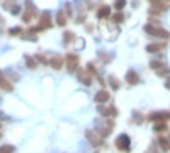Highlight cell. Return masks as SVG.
Returning a JSON list of instances; mask_svg holds the SVG:
<instances>
[{
    "instance_id": "4fadbf2b",
    "label": "cell",
    "mask_w": 170,
    "mask_h": 153,
    "mask_svg": "<svg viewBox=\"0 0 170 153\" xmlns=\"http://www.w3.org/2000/svg\"><path fill=\"white\" fill-rule=\"evenodd\" d=\"M49 65H51L53 70H61V67H63V60H61V56H53L51 60H49Z\"/></svg>"
},
{
    "instance_id": "4316f807",
    "label": "cell",
    "mask_w": 170,
    "mask_h": 153,
    "mask_svg": "<svg viewBox=\"0 0 170 153\" xmlns=\"http://www.w3.org/2000/svg\"><path fill=\"white\" fill-rule=\"evenodd\" d=\"M126 7V0H116L114 2V9L116 10H121V9H124Z\"/></svg>"
},
{
    "instance_id": "4dcf8cb0",
    "label": "cell",
    "mask_w": 170,
    "mask_h": 153,
    "mask_svg": "<svg viewBox=\"0 0 170 153\" xmlns=\"http://www.w3.org/2000/svg\"><path fill=\"white\" fill-rule=\"evenodd\" d=\"M36 60H38L39 63H43V65H49V61L46 60V58L43 56V54H36Z\"/></svg>"
},
{
    "instance_id": "74e56055",
    "label": "cell",
    "mask_w": 170,
    "mask_h": 153,
    "mask_svg": "<svg viewBox=\"0 0 170 153\" xmlns=\"http://www.w3.org/2000/svg\"><path fill=\"white\" fill-rule=\"evenodd\" d=\"M85 29H87V31H89V32H92L94 26H92V24H87V26H85Z\"/></svg>"
},
{
    "instance_id": "484cf974",
    "label": "cell",
    "mask_w": 170,
    "mask_h": 153,
    "mask_svg": "<svg viewBox=\"0 0 170 153\" xmlns=\"http://www.w3.org/2000/svg\"><path fill=\"white\" fill-rule=\"evenodd\" d=\"M133 118H135V123L136 124H143V114H140L138 111H133Z\"/></svg>"
},
{
    "instance_id": "7a4b0ae2",
    "label": "cell",
    "mask_w": 170,
    "mask_h": 153,
    "mask_svg": "<svg viewBox=\"0 0 170 153\" xmlns=\"http://www.w3.org/2000/svg\"><path fill=\"white\" fill-rule=\"evenodd\" d=\"M114 145H116V148H117V150L126 151V150H129V148H131V140H129L128 134H119V136L116 138Z\"/></svg>"
},
{
    "instance_id": "d6a6232c",
    "label": "cell",
    "mask_w": 170,
    "mask_h": 153,
    "mask_svg": "<svg viewBox=\"0 0 170 153\" xmlns=\"http://www.w3.org/2000/svg\"><path fill=\"white\" fill-rule=\"evenodd\" d=\"M75 22H77V24H84L85 22V14H78V17L75 19Z\"/></svg>"
},
{
    "instance_id": "603a6c76",
    "label": "cell",
    "mask_w": 170,
    "mask_h": 153,
    "mask_svg": "<svg viewBox=\"0 0 170 153\" xmlns=\"http://www.w3.org/2000/svg\"><path fill=\"white\" fill-rule=\"evenodd\" d=\"M162 67H165L163 61H158V60H151V61H150V68H151V70H155V72L160 70Z\"/></svg>"
},
{
    "instance_id": "e0dca14e",
    "label": "cell",
    "mask_w": 170,
    "mask_h": 153,
    "mask_svg": "<svg viewBox=\"0 0 170 153\" xmlns=\"http://www.w3.org/2000/svg\"><path fill=\"white\" fill-rule=\"evenodd\" d=\"M167 129H168V126H167V123H165V121H157V123H155V126H153L155 133H163V131H167Z\"/></svg>"
},
{
    "instance_id": "44dd1931",
    "label": "cell",
    "mask_w": 170,
    "mask_h": 153,
    "mask_svg": "<svg viewBox=\"0 0 170 153\" xmlns=\"http://www.w3.org/2000/svg\"><path fill=\"white\" fill-rule=\"evenodd\" d=\"M97 111H99V114L102 116V118H109V116H111V111H109V109H107L104 104H99V105H97Z\"/></svg>"
},
{
    "instance_id": "f1b7e54d",
    "label": "cell",
    "mask_w": 170,
    "mask_h": 153,
    "mask_svg": "<svg viewBox=\"0 0 170 153\" xmlns=\"http://www.w3.org/2000/svg\"><path fill=\"white\" fill-rule=\"evenodd\" d=\"M65 14H67L68 17L73 16V9H71V3H67V5H65Z\"/></svg>"
},
{
    "instance_id": "6da1fadb",
    "label": "cell",
    "mask_w": 170,
    "mask_h": 153,
    "mask_svg": "<svg viewBox=\"0 0 170 153\" xmlns=\"http://www.w3.org/2000/svg\"><path fill=\"white\" fill-rule=\"evenodd\" d=\"M145 32L150 36H155V38H162V39H168L170 38V32L165 31L163 27L160 26H155V24H146L145 26Z\"/></svg>"
},
{
    "instance_id": "f546056e",
    "label": "cell",
    "mask_w": 170,
    "mask_h": 153,
    "mask_svg": "<svg viewBox=\"0 0 170 153\" xmlns=\"http://www.w3.org/2000/svg\"><path fill=\"white\" fill-rule=\"evenodd\" d=\"M109 111H111V116H109V118H117L119 111H117V107H116V105H111Z\"/></svg>"
},
{
    "instance_id": "1f68e13d",
    "label": "cell",
    "mask_w": 170,
    "mask_h": 153,
    "mask_svg": "<svg viewBox=\"0 0 170 153\" xmlns=\"http://www.w3.org/2000/svg\"><path fill=\"white\" fill-rule=\"evenodd\" d=\"M9 34L10 36H17V34H22V32H21V27H12L9 31Z\"/></svg>"
},
{
    "instance_id": "d4e9b609",
    "label": "cell",
    "mask_w": 170,
    "mask_h": 153,
    "mask_svg": "<svg viewBox=\"0 0 170 153\" xmlns=\"http://www.w3.org/2000/svg\"><path fill=\"white\" fill-rule=\"evenodd\" d=\"M155 73H157L158 76H168V75H170V68L167 67V65H165V67H162L160 70L155 72Z\"/></svg>"
},
{
    "instance_id": "8992f818",
    "label": "cell",
    "mask_w": 170,
    "mask_h": 153,
    "mask_svg": "<svg viewBox=\"0 0 170 153\" xmlns=\"http://www.w3.org/2000/svg\"><path fill=\"white\" fill-rule=\"evenodd\" d=\"M113 128H114V123H113V119H109L106 124H97L95 131H97V133H99L102 138H107V136L111 134V131H113Z\"/></svg>"
},
{
    "instance_id": "d6986e66",
    "label": "cell",
    "mask_w": 170,
    "mask_h": 153,
    "mask_svg": "<svg viewBox=\"0 0 170 153\" xmlns=\"http://www.w3.org/2000/svg\"><path fill=\"white\" fill-rule=\"evenodd\" d=\"M158 145H160V148L163 151H168L170 150V141L168 138H158Z\"/></svg>"
},
{
    "instance_id": "83f0119b",
    "label": "cell",
    "mask_w": 170,
    "mask_h": 153,
    "mask_svg": "<svg viewBox=\"0 0 170 153\" xmlns=\"http://www.w3.org/2000/svg\"><path fill=\"white\" fill-rule=\"evenodd\" d=\"M5 151H14V146L12 145H2L0 146V153H5Z\"/></svg>"
},
{
    "instance_id": "b9f144b4",
    "label": "cell",
    "mask_w": 170,
    "mask_h": 153,
    "mask_svg": "<svg viewBox=\"0 0 170 153\" xmlns=\"http://www.w3.org/2000/svg\"><path fill=\"white\" fill-rule=\"evenodd\" d=\"M0 116H2V114H0Z\"/></svg>"
},
{
    "instance_id": "2e32d148",
    "label": "cell",
    "mask_w": 170,
    "mask_h": 153,
    "mask_svg": "<svg viewBox=\"0 0 170 153\" xmlns=\"http://www.w3.org/2000/svg\"><path fill=\"white\" fill-rule=\"evenodd\" d=\"M163 48H165L163 43H160V44H157V43H151V44L146 46V51H148V53H158V51H162Z\"/></svg>"
},
{
    "instance_id": "5bb4252c",
    "label": "cell",
    "mask_w": 170,
    "mask_h": 153,
    "mask_svg": "<svg viewBox=\"0 0 170 153\" xmlns=\"http://www.w3.org/2000/svg\"><path fill=\"white\" fill-rule=\"evenodd\" d=\"M24 60H26V67L29 70H36V67H38V60L32 56H29V54H24Z\"/></svg>"
},
{
    "instance_id": "277c9868",
    "label": "cell",
    "mask_w": 170,
    "mask_h": 153,
    "mask_svg": "<svg viewBox=\"0 0 170 153\" xmlns=\"http://www.w3.org/2000/svg\"><path fill=\"white\" fill-rule=\"evenodd\" d=\"M78 63H80V58H78L77 53H68L67 54V67L70 73H75L78 68Z\"/></svg>"
},
{
    "instance_id": "ab89813d",
    "label": "cell",
    "mask_w": 170,
    "mask_h": 153,
    "mask_svg": "<svg viewBox=\"0 0 170 153\" xmlns=\"http://www.w3.org/2000/svg\"><path fill=\"white\" fill-rule=\"evenodd\" d=\"M167 138H168V141H170V134H168V136H167Z\"/></svg>"
},
{
    "instance_id": "3957f363",
    "label": "cell",
    "mask_w": 170,
    "mask_h": 153,
    "mask_svg": "<svg viewBox=\"0 0 170 153\" xmlns=\"http://www.w3.org/2000/svg\"><path fill=\"white\" fill-rule=\"evenodd\" d=\"M85 136H87V140H89V143L92 145V146H100V145H104V138L100 136L97 131H94V129H89L85 133Z\"/></svg>"
},
{
    "instance_id": "5b68a950",
    "label": "cell",
    "mask_w": 170,
    "mask_h": 153,
    "mask_svg": "<svg viewBox=\"0 0 170 153\" xmlns=\"http://www.w3.org/2000/svg\"><path fill=\"white\" fill-rule=\"evenodd\" d=\"M75 73H77L80 83H84V85H87V87L92 85V72L84 70V68H77V72H75Z\"/></svg>"
},
{
    "instance_id": "9a60e30c",
    "label": "cell",
    "mask_w": 170,
    "mask_h": 153,
    "mask_svg": "<svg viewBox=\"0 0 170 153\" xmlns=\"http://www.w3.org/2000/svg\"><path fill=\"white\" fill-rule=\"evenodd\" d=\"M67 22H68V16H67L65 12H61V10H60V12L56 14V24L61 26V27H65V26H67Z\"/></svg>"
},
{
    "instance_id": "ffe728a7",
    "label": "cell",
    "mask_w": 170,
    "mask_h": 153,
    "mask_svg": "<svg viewBox=\"0 0 170 153\" xmlns=\"http://www.w3.org/2000/svg\"><path fill=\"white\" fill-rule=\"evenodd\" d=\"M107 82H109V85H111V89H113V90H117L119 87H121V83H119V80L116 78L114 75H111L109 78H107Z\"/></svg>"
},
{
    "instance_id": "ac0fdd59",
    "label": "cell",
    "mask_w": 170,
    "mask_h": 153,
    "mask_svg": "<svg viewBox=\"0 0 170 153\" xmlns=\"http://www.w3.org/2000/svg\"><path fill=\"white\" fill-rule=\"evenodd\" d=\"M73 39H75V34L71 31H65L63 32V43H65V44H71Z\"/></svg>"
},
{
    "instance_id": "e575fe53",
    "label": "cell",
    "mask_w": 170,
    "mask_h": 153,
    "mask_svg": "<svg viewBox=\"0 0 170 153\" xmlns=\"http://www.w3.org/2000/svg\"><path fill=\"white\" fill-rule=\"evenodd\" d=\"M10 10H12V14H14V16H17V14L21 12V7H19V5H14Z\"/></svg>"
},
{
    "instance_id": "52a82bcc",
    "label": "cell",
    "mask_w": 170,
    "mask_h": 153,
    "mask_svg": "<svg viewBox=\"0 0 170 153\" xmlns=\"http://www.w3.org/2000/svg\"><path fill=\"white\" fill-rule=\"evenodd\" d=\"M51 26H53V21H51L49 12H43L41 16H39V24H38V27L41 29V31H44V29H49Z\"/></svg>"
},
{
    "instance_id": "f35d334b",
    "label": "cell",
    "mask_w": 170,
    "mask_h": 153,
    "mask_svg": "<svg viewBox=\"0 0 170 153\" xmlns=\"http://www.w3.org/2000/svg\"><path fill=\"white\" fill-rule=\"evenodd\" d=\"M150 22H151V24H155V26H160V21H158V19H151Z\"/></svg>"
},
{
    "instance_id": "30bf717a",
    "label": "cell",
    "mask_w": 170,
    "mask_h": 153,
    "mask_svg": "<svg viewBox=\"0 0 170 153\" xmlns=\"http://www.w3.org/2000/svg\"><path fill=\"white\" fill-rule=\"evenodd\" d=\"M109 99H111V94L107 92V90H99V92L95 94V102L97 104H106Z\"/></svg>"
},
{
    "instance_id": "7c38bea8",
    "label": "cell",
    "mask_w": 170,
    "mask_h": 153,
    "mask_svg": "<svg viewBox=\"0 0 170 153\" xmlns=\"http://www.w3.org/2000/svg\"><path fill=\"white\" fill-rule=\"evenodd\" d=\"M0 87H2L3 90H7V92H12V90H14L12 83H10L9 80H7L5 76H3V73H2V72H0Z\"/></svg>"
},
{
    "instance_id": "d590c367",
    "label": "cell",
    "mask_w": 170,
    "mask_h": 153,
    "mask_svg": "<svg viewBox=\"0 0 170 153\" xmlns=\"http://www.w3.org/2000/svg\"><path fill=\"white\" fill-rule=\"evenodd\" d=\"M26 9H27V10H32V9H36V7L32 5V2H31V0H26Z\"/></svg>"
},
{
    "instance_id": "ba28073f",
    "label": "cell",
    "mask_w": 170,
    "mask_h": 153,
    "mask_svg": "<svg viewBox=\"0 0 170 153\" xmlns=\"http://www.w3.org/2000/svg\"><path fill=\"white\" fill-rule=\"evenodd\" d=\"M148 119H150V121H170V112L167 111V112H151L150 116H148Z\"/></svg>"
},
{
    "instance_id": "9c48e42d",
    "label": "cell",
    "mask_w": 170,
    "mask_h": 153,
    "mask_svg": "<svg viewBox=\"0 0 170 153\" xmlns=\"http://www.w3.org/2000/svg\"><path fill=\"white\" fill-rule=\"evenodd\" d=\"M126 82H128V85H138L140 83L138 73H136L135 70H129L128 73H126Z\"/></svg>"
},
{
    "instance_id": "cb8c5ba5",
    "label": "cell",
    "mask_w": 170,
    "mask_h": 153,
    "mask_svg": "<svg viewBox=\"0 0 170 153\" xmlns=\"http://www.w3.org/2000/svg\"><path fill=\"white\" fill-rule=\"evenodd\" d=\"M111 19H113V22H114V24H119V22H122V21H124V14L117 10L116 14H113V17H111Z\"/></svg>"
},
{
    "instance_id": "8fae6325",
    "label": "cell",
    "mask_w": 170,
    "mask_h": 153,
    "mask_svg": "<svg viewBox=\"0 0 170 153\" xmlns=\"http://www.w3.org/2000/svg\"><path fill=\"white\" fill-rule=\"evenodd\" d=\"M97 17H99V19H109L111 17V7L109 5H102L99 10H97Z\"/></svg>"
},
{
    "instance_id": "8d00e7d4",
    "label": "cell",
    "mask_w": 170,
    "mask_h": 153,
    "mask_svg": "<svg viewBox=\"0 0 170 153\" xmlns=\"http://www.w3.org/2000/svg\"><path fill=\"white\" fill-rule=\"evenodd\" d=\"M165 89H168V90H170V75L167 76V82H165Z\"/></svg>"
},
{
    "instance_id": "60d3db41",
    "label": "cell",
    "mask_w": 170,
    "mask_h": 153,
    "mask_svg": "<svg viewBox=\"0 0 170 153\" xmlns=\"http://www.w3.org/2000/svg\"><path fill=\"white\" fill-rule=\"evenodd\" d=\"M0 22H2V17H0Z\"/></svg>"
},
{
    "instance_id": "7402d4cb",
    "label": "cell",
    "mask_w": 170,
    "mask_h": 153,
    "mask_svg": "<svg viewBox=\"0 0 170 153\" xmlns=\"http://www.w3.org/2000/svg\"><path fill=\"white\" fill-rule=\"evenodd\" d=\"M36 9H32V10H27L26 9V12H24V16H22V21L24 22H31V19H32V16H36Z\"/></svg>"
},
{
    "instance_id": "836d02e7",
    "label": "cell",
    "mask_w": 170,
    "mask_h": 153,
    "mask_svg": "<svg viewBox=\"0 0 170 153\" xmlns=\"http://www.w3.org/2000/svg\"><path fill=\"white\" fill-rule=\"evenodd\" d=\"M87 70H89V72H92V73H95V65H94V63H89V65H87Z\"/></svg>"
}]
</instances>
